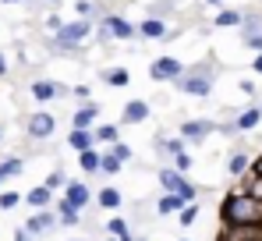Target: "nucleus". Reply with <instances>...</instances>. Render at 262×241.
Listing matches in <instances>:
<instances>
[{"label": "nucleus", "mask_w": 262, "mask_h": 241, "mask_svg": "<svg viewBox=\"0 0 262 241\" xmlns=\"http://www.w3.org/2000/svg\"><path fill=\"white\" fill-rule=\"evenodd\" d=\"M220 220L223 227H241V224H262V202L248 192H234L220 202Z\"/></svg>", "instance_id": "1"}, {"label": "nucleus", "mask_w": 262, "mask_h": 241, "mask_svg": "<svg viewBox=\"0 0 262 241\" xmlns=\"http://www.w3.org/2000/svg\"><path fill=\"white\" fill-rule=\"evenodd\" d=\"M174 85L181 92H188V96H209V92H213V68H191V71H184Z\"/></svg>", "instance_id": "2"}, {"label": "nucleus", "mask_w": 262, "mask_h": 241, "mask_svg": "<svg viewBox=\"0 0 262 241\" xmlns=\"http://www.w3.org/2000/svg\"><path fill=\"white\" fill-rule=\"evenodd\" d=\"M160 185H163V192H170V195H181L184 202H195V195H199V188L184 177V174H177V170H170V167H163L160 170Z\"/></svg>", "instance_id": "3"}, {"label": "nucleus", "mask_w": 262, "mask_h": 241, "mask_svg": "<svg viewBox=\"0 0 262 241\" xmlns=\"http://www.w3.org/2000/svg\"><path fill=\"white\" fill-rule=\"evenodd\" d=\"M92 29H96V25L85 22V18H82V22H71V25H60V29L53 32V43H57V46H64V50H71V46H78L82 39H89V36H92Z\"/></svg>", "instance_id": "4"}, {"label": "nucleus", "mask_w": 262, "mask_h": 241, "mask_svg": "<svg viewBox=\"0 0 262 241\" xmlns=\"http://www.w3.org/2000/svg\"><path fill=\"white\" fill-rule=\"evenodd\" d=\"M131 36H135V29H131L128 18H121V14H106L99 22V39H131Z\"/></svg>", "instance_id": "5"}, {"label": "nucleus", "mask_w": 262, "mask_h": 241, "mask_svg": "<svg viewBox=\"0 0 262 241\" xmlns=\"http://www.w3.org/2000/svg\"><path fill=\"white\" fill-rule=\"evenodd\" d=\"M149 75H152L156 82H177L181 75H184V68H181V61H177V57H160V61H152Z\"/></svg>", "instance_id": "6"}, {"label": "nucleus", "mask_w": 262, "mask_h": 241, "mask_svg": "<svg viewBox=\"0 0 262 241\" xmlns=\"http://www.w3.org/2000/svg\"><path fill=\"white\" fill-rule=\"evenodd\" d=\"M53 128H57L53 114H46V110H36V114L29 117V138L43 142V138H50V135H53Z\"/></svg>", "instance_id": "7"}, {"label": "nucleus", "mask_w": 262, "mask_h": 241, "mask_svg": "<svg viewBox=\"0 0 262 241\" xmlns=\"http://www.w3.org/2000/svg\"><path fill=\"white\" fill-rule=\"evenodd\" d=\"M216 241H262V224H241V227H223Z\"/></svg>", "instance_id": "8"}, {"label": "nucleus", "mask_w": 262, "mask_h": 241, "mask_svg": "<svg viewBox=\"0 0 262 241\" xmlns=\"http://www.w3.org/2000/svg\"><path fill=\"white\" fill-rule=\"evenodd\" d=\"M53 224H57V213H50V209H36V216H29V224H25L21 231H25L29 238H36V234H50Z\"/></svg>", "instance_id": "9"}, {"label": "nucleus", "mask_w": 262, "mask_h": 241, "mask_svg": "<svg viewBox=\"0 0 262 241\" xmlns=\"http://www.w3.org/2000/svg\"><path fill=\"white\" fill-rule=\"evenodd\" d=\"M64 199H68L71 206H75V209H78V213H82V209L89 206V199H92V192H89L85 181H68V192H64Z\"/></svg>", "instance_id": "10"}, {"label": "nucleus", "mask_w": 262, "mask_h": 241, "mask_svg": "<svg viewBox=\"0 0 262 241\" xmlns=\"http://www.w3.org/2000/svg\"><path fill=\"white\" fill-rule=\"evenodd\" d=\"M96 117H99V107L89 99V103H82L75 114H71V124L75 128H82V131H92V124H96Z\"/></svg>", "instance_id": "11"}, {"label": "nucleus", "mask_w": 262, "mask_h": 241, "mask_svg": "<svg viewBox=\"0 0 262 241\" xmlns=\"http://www.w3.org/2000/svg\"><path fill=\"white\" fill-rule=\"evenodd\" d=\"M32 96H36L39 103H50V99L64 96V89H60L57 82H50V78H39V82H32Z\"/></svg>", "instance_id": "12"}, {"label": "nucleus", "mask_w": 262, "mask_h": 241, "mask_svg": "<svg viewBox=\"0 0 262 241\" xmlns=\"http://www.w3.org/2000/svg\"><path fill=\"white\" fill-rule=\"evenodd\" d=\"M181 135L191 138V142H199V138L213 135V120H184V124H181Z\"/></svg>", "instance_id": "13"}, {"label": "nucleus", "mask_w": 262, "mask_h": 241, "mask_svg": "<svg viewBox=\"0 0 262 241\" xmlns=\"http://www.w3.org/2000/svg\"><path fill=\"white\" fill-rule=\"evenodd\" d=\"M135 32H138V36H145V39H167V36H170V32H167V25H163L160 18H145Z\"/></svg>", "instance_id": "14"}, {"label": "nucleus", "mask_w": 262, "mask_h": 241, "mask_svg": "<svg viewBox=\"0 0 262 241\" xmlns=\"http://www.w3.org/2000/svg\"><path fill=\"white\" fill-rule=\"evenodd\" d=\"M68 146H71L75 153H85V149H92V146H96V135H92V131H82V128H71Z\"/></svg>", "instance_id": "15"}, {"label": "nucleus", "mask_w": 262, "mask_h": 241, "mask_svg": "<svg viewBox=\"0 0 262 241\" xmlns=\"http://www.w3.org/2000/svg\"><path fill=\"white\" fill-rule=\"evenodd\" d=\"M145 117H149V103L145 99H131L124 107V124H142Z\"/></svg>", "instance_id": "16"}, {"label": "nucleus", "mask_w": 262, "mask_h": 241, "mask_svg": "<svg viewBox=\"0 0 262 241\" xmlns=\"http://www.w3.org/2000/svg\"><path fill=\"white\" fill-rule=\"evenodd\" d=\"M184 206H188V202L181 199V195H170V192H163V195H160V202H156V213H160V216H170V213H181Z\"/></svg>", "instance_id": "17"}, {"label": "nucleus", "mask_w": 262, "mask_h": 241, "mask_svg": "<svg viewBox=\"0 0 262 241\" xmlns=\"http://www.w3.org/2000/svg\"><path fill=\"white\" fill-rule=\"evenodd\" d=\"M57 220H60L64 227H75V224H78V209L68 199H57Z\"/></svg>", "instance_id": "18"}, {"label": "nucleus", "mask_w": 262, "mask_h": 241, "mask_svg": "<svg viewBox=\"0 0 262 241\" xmlns=\"http://www.w3.org/2000/svg\"><path fill=\"white\" fill-rule=\"evenodd\" d=\"M103 82L114 85V89H124V85L131 82V71L128 68H110V71H103Z\"/></svg>", "instance_id": "19"}, {"label": "nucleus", "mask_w": 262, "mask_h": 241, "mask_svg": "<svg viewBox=\"0 0 262 241\" xmlns=\"http://www.w3.org/2000/svg\"><path fill=\"white\" fill-rule=\"evenodd\" d=\"M259 120H262V107H248V110H245L241 117L234 120V128H241V131H252V128H255Z\"/></svg>", "instance_id": "20"}, {"label": "nucleus", "mask_w": 262, "mask_h": 241, "mask_svg": "<svg viewBox=\"0 0 262 241\" xmlns=\"http://www.w3.org/2000/svg\"><path fill=\"white\" fill-rule=\"evenodd\" d=\"M50 199H53V192H50V188H43V185H39V188H32V192L25 195V202H29L32 209H46V206H50Z\"/></svg>", "instance_id": "21"}, {"label": "nucleus", "mask_w": 262, "mask_h": 241, "mask_svg": "<svg viewBox=\"0 0 262 241\" xmlns=\"http://www.w3.org/2000/svg\"><path fill=\"white\" fill-rule=\"evenodd\" d=\"M106 231H110V238H117V241H135L131 231H128V220H121V216H114V220L106 224Z\"/></svg>", "instance_id": "22"}, {"label": "nucleus", "mask_w": 262, "mask_h": 241, "mask_svg": "<svg viewBox=\"0 0 262 241\" xmlns=\"http://www.w3.org/2000/svg\"><path fill=\"white\" fill-rule=\"evenodd\" d=\"M96 202H99V206H103V209H121V192H117V188H103V192H99V195H96Z\"/></svg>", "instance_id": "23"}, {"label": "nucleus", "mask_w": 262, "mask_h": 241, "mask_svg": "<svg viewBox=\"0 0 262 241\" xmlns=\"http://www.w3.org/2000/svg\"><path fill=\"white\" fill-rule=\"evenodd\" d=\"M78 167H82L85 174H99V153H96V149H85V153H78Z\"/></svg>", "instance_id": "24"}, {"label": "nucleus", "mask_w": 262, "mask_h": 241, "mask_svg": "<svg viewBox=\"0 0 262 241\" xmlns=\"http://www.w3.org/2000/svg\"><path fill=\"white\" fill-rule=\"evenodd\" d=\"M18 174H21V160H18V156L0 160V185H4V177H18Z\"/></svg>", "instance_id": "25"}, {"label": "nucleus", "mask_w": 262, "mask_h": 241, "mask_svg": "<svg viewBox=\"0 0 262 241\" xmlns=\"http://www.w3.org/2000/svg\"><path fill=\"white\" fill-rule=\"evenodd\" d=\"M156 149H160V153H167V156H181V153H184V142H177V138H160V142H156Z\"/></svg>", "instance_id": "26"}, {"label": "nucleus", "mask_w": 262, "mask_h": 241, "mask_svg": "<svg viewBox=\"0 0 262 241\" xmlns=\"http://www.w3.org/2000/svg\"><path fill=\"white\" fill-rule=\"evenodd\" d=\"M92 135H96V142H110V146H114V138H117V124H99Z\"/></svg>", "instance_id": "27"}, {"label": "nucleus", "mask_w": 262, "mask_h": 241, "mask_svg": "<svg viewBox=\"0 0 262 241\" xmlns=\"http://www.w3.org/2000/svg\"><path fill=\"white\" fill-rule=\"evenodd\" d=\"M177 216H181V227H191V224L199 220V202H188V206H184Z\"/></svg>", "instance_id": "28"}, {"label": "nucleus", "mask_w": 262, "mask_h": 241, "mask_svg": "<svg viewBox=\"0 0 262 241\" xmlns=\"http://www.w3.org/2000/svg\"><path fill=\"white\" fill-rule=\"evenodd\" d=\"M216 25L220 29H234V25H241V14H237V11H220Z\"/></svg>", "instance_id": "29"}, {"label": "nucleus", "mask_w": 262, "mask_h": 241, "mask_svg": "<svg viewBox=\"0 0 262 241\" xmlns=\"http://www.w3.org/2000/svg\"><path fill=\"white\" fill-rule=\"evenodd\" d=\"M245 167H248V156H245V153H234L230 163H227V170H230L234 177H241V174H245Z\"/></svg>", "instance_id": "30"}, {"label": "nucleus", "mask_w": 262, "mask_h": 241, "mask_svg": "<svg viewBox=\"0 0 262 241\" xmlns=\"http://www.w3.org/2000/svg\"><path fill=\"white\" fill-rule=\"evenodd\" d=\"M117 170H121V160L117 156H110V153L99 156V174H117Z\"/></svg>", "instance_id": "31"}, {"label": "nucleus", "mask_w": 262, "mask_h": 241, "mask_svg": "<svg viewBox=\"0 0 262 241\" xmlns=\"http://www.w3.org/2000/svg\"><path fill=\"white\" fill-rule=\"evenodd\" d=\"M43 188H50V192H57V188H68V177H64V170H50V177H46Z\"/></svg>", "instance_id": "32"}, {"label": "nucleus", "mask_w": 262, "mask_h": 241, "mask_svg": "<svg viewBox=\"0 0 262 241\" xmlns=\"http://www.w3.org/2000/svg\"><path fill=\"white\" fill-rule=\"evenodd\" d=\"M110 156H117V160H121V163H128V160H131V149H128V146H124V142H121V138H117V142L110 146Z\"/></svg>", "instance_id": "33"}, {"label": "nucleus", "mask_w": 262, "mask_h": 241, "mask_svg": "<svg viewBox=\"0 0 262 241\" xmlns=\"http://www.w3.org/2000/svg\"><path fill=\"white\" fill-rule=\"evenodd\" d=\"M21 202V195L18 192H0V209H14Z\"/></svg>", "instance_id": "34"}, {"label": "nucleus", "mask_w": 262, "mask_h": 241, "mask_svg": "<svg viewBox=\"0 0 262 241\" xmlns=\"http://www.w3.org/2000/svg\"><path fill=\"white\" fill-rule=\"evenodd\" d=\"M245 192H248L252 199L262 202V177H259V174H252V181H248V188H245Z\"/></svg>", "instance_id": "35"}, {"label": "nucleus", "mask_w": 262, "mask_h": 241, "mask_svg": "<svg viewBox=\"0 0 262 241\" xmlns=\"http://www.w3.org/2000/svg\"><path fill=\"white\" fill-rule=\"evenodd\" d=\"M174 167H177V174H184V170L191 167V156H188V153H181V156H174Z\"/></svg>", "instance_id": "36"}, {"label": "nucleus", "mask_w": 262, "mask_h": 241, "mask_svg": "<svg viewBox=\"0 0 262 241\" xmlns=\"http://www.w3.org/2000/svg\"><path fill=\"white\" fill-rule=\"evenodd\" d=\"M78 14H82V18L96 14V4H92V0H78Z\"/></svg>", "instance_id": "37"}, {"label": "nucleus", "mask_w": 262, "mask_h": 241, "mask_svg": "<svg viewBox=\"0 0 262 241\" xmlns=\"http://www.w3.org/2000/svg\"><path fill=\"white\" fill-rule=\"evenodd\" d=\"M245 43H248L252 50H259V53H262V36H248V39H245Z\"/></svg>", "instance_id": "38"}, {"label": "nucleus", "mask_w": 262, "mask_h": 241, "mask_svg": "<svg viewBox=\"0 0 262 241\" xmlns=\"http://www.w3.org/2000/svg\"><path fill=\"white\" fill-rule=\"evenodd\" d=\"M75 96L78 99H89V85H75Z\"/></svg>", "instance_id": "39"}, {"label": "nucleus", "mask_w": 262, "mask_h": 241, "mask_svg": "<svg viewBox=\"0 0 262 241\" xmlns=\"http://www.w3.org/2000/svg\"><path fill=\"white\" fill-rule=\"evenodd\" d=\"M4 75H7V57L0 53V78H4Z\"/></svg>", "instance_id": "40"}, {"label": "nucleus", "mask_w": 262, "mask_h": 241, "mask_svg": "<svg viewBox=\"0 0 262 241\" xmlns=\"http://www.w3.org/2000/svg\"><path fill=\"white\" fill-rule=\"evenodd\" d=\"M252 174H259V177H262V156H259L255 163H252Z\"/></svg>", "instance_id": "41"}, {"label": "nucleus", "mask_w": 262, "mask_h": 241, "mask_svg": "<svg viewBox=\"0 0 262 241\" xmlns=\"http://www.w3.org/2000/svg\"><path fill=\"white\" fill-rule=\"evenodd\" d=\"M14 241H32V238H29V234H25V231L18 227V234H14Z\"/></svg>", "instance_id": "42"}, {"label": "nucleus", "mask_w": 262, "mask_h": 241, "mask_svg": "<svg viewBox=\"0 0 262 241\" xmlns=\"http://www.w3.org/2000/svg\"><path fill=\"white\" fill-rule=\"evenodd\" d=\"M255 71H259V75H262V53H259V57H255Z\"/></svg>", "instance_id": "43"}, {"label": "nucleus", "mask_w": 262, "mask_h": 241, "mask_svg": "<svg viewBox=\"0 0 262 241\" xmlns=\"http://www.w3.org/2000/svg\"><path fill=\"white\" fill-rule=\"evenodd\" d=\"M202 4H213V7H220V4H223V0H202Z\"/></svg>", "instance_id": "44"}, {"label": "nucleus", "mask_w": 262, "mask_h": 241, "mask_svg": "<svg viewBox=\"0 0 262 241\" xmlns=\"http://www.w3.org/2000/svg\"><path fill=\"white\" fill-rule=\"evenodd\" d=\"M0 4H21V0H0Z\"/></svg>", "instance_id": "45"}, {"label": "nucleus", "mask_w": 262, "mask_h": 241, "mask_svg": "<svg viewBox=\"0 0 262 241\" xmlns=\"http://www.w3.org/2000/svg\"><path fill=\"white\" fill-rule=\"evenodd\" d=\"M43 4H60V0H43Z\"/></svg>", "instance_id": "46"}, {"label": "nucleus", "mask_w": 262, "mask_h": 241, "mask_svg": "<svg viewBox=\"0 0 262 241\" xmlns=\"http://www.w3.org/2000/svg\"><path fill=\"white\" fill-rule=\"evenodd\" d=\"M106 241H117V238H106Z\"/></svg>", "instance_id": "47"}, {"label": "nucleus", "mask_w": 262, "mask_h": 241, "mask_svg": "<svg viewBox=\"0 0 262 241\" xmlns=\"http://www.w3.org/2000/svg\"><path fill=\"white\" fill-rule=\"evenodd\" d=\"M0 138H4V131H0Z\"/></svg>", "instance_id": "48"}]
</instances>
